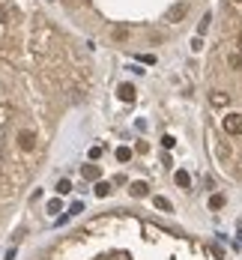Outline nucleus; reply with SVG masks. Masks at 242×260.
<instances>
[{"label": "nucleus", "mask_w": 242, "mask_h": 260, "mask_svg": "<svg viewBox=\"0 0 242 260\" xmlns=\"http://www.w3.org/2000/svg\"><path fill=\"white\" fill-rule=\"evenodd\" d=\"M102 156V147H93V150H90V158H93V161H96V158Z\"/></svg>", "instance_id": "19"}, {"label": "nucleus", "mask_w": 242, "mask_h": 260, "mask_svg": "<svg viewBox=\"0 0 242 260\" xmlns=\"http://www.w3.org/2000/svg\"><path fill=\"white\" fill-rule=\"evenodd\" d=\"M224 204H227V201H224V194H213V198H210V209H221Z\"/></svg>", "instance_id": "12"}, {"label": "nucleus", "mask_w": 242, "mask_h": 260, "mask_svg": "<svg viewBox=\"0 0 242 260\" xmlns=\"http://www.w3.org/2000/svg\"><path fill=\"white\" fill-rule=\"evenodd\" d=\"M210 102H213L215 108H224V105L230 102V96H224V93H213V96H210Z\"/></svg>", "instance_id": "9"}, {"label": "nucleus", "mask_w": 242, "mask_h": 260, "mask_svg": "<svg viewBox=\"0 0 242 260\" xmlns=\"http://www.w3.org/2000/svg\"><path fill=\"white\" fill-rule=\"evenodd\" d=\"M81 177H84V180H99L102 171H99V165H84V168H81Z\"/></svg>", "instance_id": "5"}, {"label": "nucleus", "mask_w": 242, "mask_h": 260, "mask_svg": "<svg viewBox=\"0 0 242 260\" xmlns=\"http://www.w3.org/2000/svg\"><path fill=\"white\" fill-rule=\"evenodd\" d=\"M230 3H233V6H242V0H230Z\"/></svg>", "instance_id": "22"}, {"label": "nucleus", "mask_w": 242, "mask_h": 260, "mask_svg": "<svg viewBox=\"0 0 242 260\" xmlns=\"http://www.w3.org/2000/svg\"><path fill=\"white\" fill-rule=\"evenodd\" d=\"M174 180H177L180 188H191V177H188V171H177V174H174Z\"/></svg>", "instance_id": "8"}, {"label": "nucleus", "mask_w": 242, "mask_h": 260, "mask_svg": "<svg viewBox=\"0 0 242 260\" xmlns=\"http://www.w3.org/2000/svg\"><path fill=\"white\" fill-rule=\"evenodd\" d=\"M221 126H224L227 135H242V114H227L221 120Z\"/></svg>", "instance_id": "2"}, {"label": "nucleus", "mask_w": 242, "mask_h": 260, "mask_svg": "<svg viewBox=\"0 0 242 260\" xmlns=\"http://www.w3.org/2000/svg\"><path fill=\"white\" fill-rule=\"evenodd\" d=\"M186 12H188V3L180 0V3H174V6L164 12V21H167V24H180V21L186 18Z\"/></svg>", "instance_id": "1"}, {"label": "nucleus", "mask_w": 242, "mask_h": 260, "mask_svg": "<svg viewBox=\"0 0 242 260\" xmlns=\"http://www.w3.org/2000/svg\"><path fill=\"white\" fill-rule=\"evenodd\" d=\"M18 147L27 150V153H30V150H36V135H33L30 129H21V132H18Z\"/></svg>", "instance_id": "3"}, {"label": "nucleus", "mask_w": 242, "mask_h": 260, "mask_svg": "<svg viewBox=\"0 0 242 260\" xmlns=\"http://www.w3.org/2000/svg\"><path fill=\"white\" fill-rule=\"evenodd\" d=\"M129 191H132V198H147V191H150V185H147V182H132V185H129Z\"/></svg>", "instance_id": "6"}, {"label": "nucleus", "mask_w": 242, "mask_h": 260, "mask_svg": "<svg viewBox=\"0 0 242 260\" xmlns=\"http://www.w3.org/2000/svg\"><path fill=\"white\" fill-rule=\"evenodd\" d=\"M134 90L132 84H120V90H117V96H120V102H134Z\"/></svg>", "instance_id": "4"}, {"label": "nucleus", "mask_w": 242, "mask_h": 260, "mask_svg": "<svg viewBox=\"0 0 242 260\" xmlns=\"http://www.w3.org/2000/svg\"><path fill=\"white\" fill-rule=\"evenodd\" d=\"M69 191H72V182H69V180L57 182V194H69Z\"/></svg>", "instance_id": "14"}, {"label": "nucleus", "mask_w": 242, "mask_h": 260, "mask_svg": "<svg viewBox=\"0 0 242 260\" xmlns=\"http://www.w3.org/2000/svg\"><path fill=\"white\" fill-rule=\"evenodd\" d=\"M174 144H177V138H174V135H164V138H161V147H164V150H170Z\"/></svg>", "instance_id": "17"}, {"label": "nucleus", "mask_w": 242, "mask_h": 260, "mask_svg": "<svg viewBox=\"0 0 242 260\" xmlns=\"http://www.w3.org/2000/svg\"><path fill=\"white\" fill-rule=\"evenodd\" d=\"M111 194V182H96V198H108Z\"/></svg>", "instance_id": "11"}, {"label": "nucleus", "mask_w": 242, "mask_h": 260, "mask_svg": "<svg viewBox=\"0 0 242 260\" xmlns=\"http://www.w3.org/2000/svg\"><path fill=\"white\" fill-rule=\"evenodd\" d=\"M156 207L164 209V212H170V209H174V207H170V201H167V198H161V194L156 198Z\"/></svg>", "instance_id": "16"}, {"label": "nucleus", "mask_w": 242, "mask_h": 260, "mask_svg": "<svg viewBox=\"0 0 242 260\" xmlns=\"http://www.w3.org/2000/svg\"><path fill=\"white\" fill-rule=\"evenodd\" d=\"M227 66H230L233 72H239L242 69V54L239 51H227Z\"/></svg>", "instance_id": "7"}, {"label": "nucleus", "mask_w": 242, "mask_h": 260, "mask_svg": "<svg viewBox=\"0 0 242 260\" xmlns=\"http://www.w3.org/2000/svg\"><path fill=\"white\" fill-rule=\"evenodd\" d=\"M48 212H60V201H51L48 204Z\"/></svg>", "instance_id": "21"}, {"label": "nucleus", "mask_w": 242, "mask_h": 260, "mask_svg": "<svg viewBox=\"0 0 242 260\" xmlns=\"http://www.w3.org/2000/svg\"><path fill=\"white\" fill-rule=\"evenodd\" d=\"M210 21H213V15H203V21L197 24V36H203V33L210 30Z\"/></svg>", "instance_id": "15"}, {"label": "nucleus", "mask_w": 242, "mask_h": 260, "mask_svg": "<svg viewBox=\"0 0 242 260\" xmlns=\"http://www.w3.org/2000/svg\"><path fill=\"white\" fill-rule=\"evenodd\" d=\"M132 158V150L129 147H117V161H129Z\"/></svg>", "instance_id": "13"}, {"label": "nucleus", "mask_w": 242, "mask_h": 260, "mask_svg": "<svg viewBox=\"0 0 242 260\" xmlns=\"http://www.w3.org/2000/svg\"><path fill=\"white\" fill-rule=\"evenodd\" d=\"M137 60H141V63H156V57H153V54H141Z\"/></svg>", "instance_id": "18"}, {"label": "nucleus", "mask_w": 242, "mask_h": 260, "mask_svg": "<svg viewBox=\"0 0 242 260\" xmlns=\"http://www.w3.org/2000/svg\"><path fill=\"white\" fill-rule=\"evenodd\" d=\"M6 18H9V12H6V6H3V3H0V24H3V21H6Z\"/></svg>", "instance_id": "20"}, {"label": "nucleus", "mask_w": 242, "mask_h": 260, "mask_svg": "<svg viewBox=\"0 0 242 260\" xmlns=\"http://www.w3.org/2000/svg\"><path fill=\"white\" fill-rule=\"evenodd\" d=\"M114 39H120V42H126V39H129V27L117 24V27H114Z\"/></svg>", "instance_id": "10"}]
</instances>
